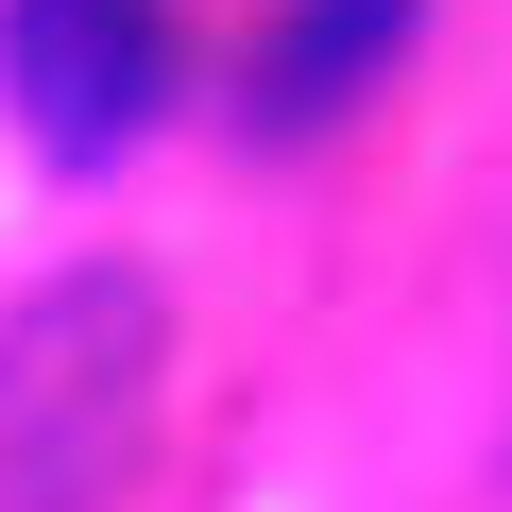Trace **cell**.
I'll use <instances>...</instances> for the list:
<instances>
[{"mask_svg": "<svg viewBox=\"0 0 512 512\" xmlns=\"http://www.w3.org/2000/svg\"><path fill=\"white\" fill-rule=\"evenodd\" d=\"M410 18H427V0H291L274 52H256V120H274V137H325V120L410 52Z\"/></svg>", "mask_w": 512, "mask_h": 512, "instance_id": "cell-3", "label": "cell"}, {"mask_svg": "<svg viewBox=\"0 0 512 512\" xmlns=\"http://www.w3.org/2000/svg\"><path fill=\"white\" fill-rule=\"evenodd\" d=\"M137 393H154V291L137 274H69L0 325V512H103L137 461Z\"/></svg>", "mask_w": 512, "mask_h": 512, "instance_id": "cell-1", "label": "cell"}, {"mask_svg": "<svg viewBox=\"0 0 512 512\" xmlns=\"http://www.w3.org/2000/svg\"><path fill=\"white\" fill-rule=\"evenodd\" d=\"M0 69L69 171H103V154H137V120L171 86V0H0Z\"/></svg>", "mask_w": 512, "mask_h": 512, "instance_id": "cell-2", "label": "cell"}]
</instances>
